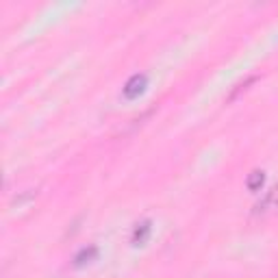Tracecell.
I'll return each instance as SVG.
<instances>
[{"label": "cell", "mask_w": 278, "mask_h": 278, "mask_svg": "<svg viewBox=\"0 0 278 278\" xmlns=\"http://www.w3.org/2000/svg\"><path fill=\"white\" fill-rule=\"evenodd\" d=\"M144 85H146V76H133L131 81H128L126 89H124V96L126 98H135L139 91L144 89Z\"/></svg>", "instance_id": "obj_1"}, {"label": "cell", "mask_w": 278, "mask_h": 278, "mask_svg": "<svg viewBox=\"0 0 278 278\" xmlns=\"http://www.w3.org/2000/svg\"><path fill=\"white\" fill-rule=\"evenodd\" d=\"M267 207H274V209L278 207V185H276V187H274L270 193H267L263 202H259L256 209H254V213H265Z\"/></svg>", "instance_id": "obj_2"}, {"label": "cell", "mask_w": 278, "mask_h": 278, "mask_svg": "<svg viewBox=\"0 0 278 278\" xmlns=\"http://www.w3.org/2000/svg\"><path fill=\"white\" fill-rule=\"evenodd\" d=\"M252 174H254V176H250L248 187H250V189H256V185L263 183V174H261V172H252Z\"/></svg>", "instance_id": "obj_3"}]
</instances>
